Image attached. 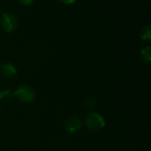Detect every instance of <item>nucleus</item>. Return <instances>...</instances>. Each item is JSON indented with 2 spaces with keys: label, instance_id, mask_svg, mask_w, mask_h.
Listing matches in <instances>:
<instances>
[{
  "label": "nucleus",
  "instance_id": "f257e3e1",
  "mask_svg": "<svg viewBox=\"0 0 151 151\" xmlns=\"http://www.w3.org/2000/svg\"><path fill=\"white\" fill-rule=\"evenodd\" d=\"M86 126L92 132H99L105 127V120L104 117L96 112L89 113L86 118Z\"/></svg>",
  "mask_w": 151,
  "mask_h": 151
},
{
  "label": "nucleus",
  "instance_id": "f03ea898",
  "mask_svg": "<svg viewBox=\"0 0 151 151\" xmlns=\"http://www.w3.org/2000/svg\"><path fill=\"white\" fill-rule=\"evenodd\" d=\"M14 96H16L21 103L30 104L35 101V93L31 87L23 85L17 88V90L14 92Z\"/></svg>",
  "mask_w": 151,
  "mask_h": 151
},
{
  "label": "nucleus",
  "instance_id": "20e7f679",
  "mask_svg": "<svg viewBox=\"0 0 151 151\" xmlns=\"http://www.w3.org/2000/svg\"><path fill=\"white\" fill-rule=\"evenodd\" d=\"M82 126L81 120L77 116H71L68 118L65 124V128L69 134L77 133Z\"/></svg>",
  "mask_w": 151,
  "mask_h": 151
},
{
  "label": "nucleus",
  "instance_id": "39448f33",
  "mask_svg": "<svg viewBox=\"0 0 151 151\" xmlns=\"http://www.w3.org/2000/svg\"><path fill=\"white\" fill-rule=\"evenodd\" d=\"M0 73H1V75L4 78L10 79V78H12V77H14L16 75L17 69H16V67L12 64L7 63V64H4V65H3L1 66Z\"/></svg>",
  "mask_w": 151,
  "mask_h": 151
},
{
  "label": "nucleus",
  "instance_id": "0eeeda50",
  "mask_svg": "<svg viewBox=\"0 0 151 151\" xmlns=\"http://www.w3.org/2000/svg\"><path fill=\"white\" fill-rule=\"evenodd\" d=\"M14 97V93L12 90L6 89L4 91L0 92V101L3 102H10L12 100V98Z\"/></svg>",
  "mask_w": 151,
  "mask_h": 151
},
{
  "label": "nucleus",
  "instance_id": "9b49d317",
  "mask_svg": "<svg viewBox=\"0 0 151 151\" xmlns=\"http://www.w3.org/2000/svg\"><path fill=\"white\" fill-rule=\"evenodd\" d=\"M58 1L65 4H72L76 2V0H58Z\"/></svg>",
  "mask_w": 151,
  "mask_h": 151
},
{
  "label": "nucleus",
  "instance_id": "423d86ee",
  "mask_svg": "<svg viewBox=\"0 0 151 151\" xmlns=\"http://www.w3.org/2000/svg\"><path fill=\"white\" fill-rule=\"evenodd\" d=\"M140 37L143 41H150L151 39V27L150 25L144 26L141 32H140Z\"/></svg>",
  "mask_w": 151,
  "mask_h": 151
},
{
  "label": "nucleus",
  "instance_id": "6e6552de",
  "mask_svg": "<svg viewBox=\"0 0 151 151\" xmlns=\"http://www.w3.org/2000/svg\"><path fill=\"white\" fill-rule=\"evenodd\" d=\"M141 58H142V59L144 62H146V63H148V64L150 63L151 50L150 46L144 47V48L142 50V51H141Z\"/></svg>",
  "mask_w": 151,
  "mask_h": 151
},
{
  "label": "nucleus",
  "instance_id": "9d476101",
  "mask_svg": "<svg viewBox=\"0 0 151 151\" xmlns=\"http://www.w3.org/2000/svg\"><path fill=\"white\" fill-rule=\"evenodd\" d=\"M18 1L20 4L25 5V6H28V5L32 4L34 2V0H18Z\"/></svg>",
  "mask_w": 151,
  "mask_h": 151
},
{
  "label": "nucleus",
  "instance_id": "7ed1b4c3",
  "mask_svg": "<svg viewBox=\"0 0 151 151\" xmlns=\"http://www.w3.org/2000/svg\"><path fill=\"white\" fill-rule=\"evenodd\" d=\"M0 25L6 33H12L18 27V19L13 13L4 12L1 16Z\"/></svg>",
  "mask_w": 151,
  "mask_h": 151
},
{
  "label": "nucleus",
  "instance_id": "f8f14e48",
  "mask_svg": "<svg viewBox=\"0 0 151 151\" xmlns=\"http://www.w3.org/2000/svg\"><path fill=\"white\" fill-rule=\"evenodd\" d=\"M0 14H1V8H0Z\"/></svg>",
  "mask_w": 151,
  "mask_h": 151
},
{
  "label": "nucleus",
  "instance_id": "1a4fd4ad",
  "mask_svg": "<svg viewBox=\"0 0 151 151\" xmlns=\"http://www.w3.org/2000/svg\"><path fill=\"white\" fill-rule=\"evenodd\" d=\"M96 99L93 96H88L86 98L85 102H84V105L87 109H92L95 105H96Z\"/></svg>",
  "mask_w": 151,
  "mask_h": 151
}]
</instances>
